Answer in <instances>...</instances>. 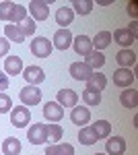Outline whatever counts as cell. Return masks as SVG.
Returning <instances> with one entry per match:
<instances>
[{"mask_svg": "<svg viewBox=\"0 0 138 155\" xmlns=\"http://www.w3.org/2000/svg\"><path fill=\"white\" fill-rule=\"evenodd\" d=\"M93 72L95 71H91L85 62H72V64H70V77H72L74 81H87Z\"/></svg>", "mask_w": 138, "mask_h": 155, "instance_id": "cell-12", "label": "cell"}, {"mask_svg": "<svg viewBox=\"0 0 138 155\" xmlns=\"http://www.w3.org/2000/svg\"><path fill=\"white\" fill-rule=\"evenodd\" d=\"M105 151H107V155H124V153H126V139H124V137L107 139V143H105Z\"/></svg>", "mask_w": 138, "mask_h": 155, "instance_id": "cell-13", "label": "cell"}, {"mask_svg": "<svg viewBox=\"0 0 138 155\" xmlns=\"http://www.w3.org/2000/svg\"><path fill=\"white\" fill-rule=\"evenodd\" d=\"M115 62L120 64V68H130V66L136 64V54L130 48H124V50H120V52L115 54Z\"/></svg>", "mask_w": 138, "mask_h": 155, "instance_id": "cell-16", "label": "cell"}, {"mask_svg": "<svg viewBox=\"0 0 138 155\" xmlns=\"http://www.w3.org/2000/svg\"><path fill=\"white\" fill-rule=\"evenodd\" d=\"M46 130H47V141H50V143H60V139L64 137L62 126H60V124H54V122L46 124Z\"/></svg>", "mask_w": 138, "mask_h": 155, "instance_id": "cell-25", "label": "cell"}, {"mask_svg": "<svg viewBox=\"0 0 138 155\" xmlns=\"http://www.w3.org/2000/svg\"><path fill=\"white\" fill-rule=\"evenodd\" d=\"M4 72L11 74V77H17L19 72H23V60H21V56H6V60H4Z\"/></svg>", "mask_w": 138, "mask_h": 155, "instance_id": "cell-19", "label": "cell"}, {"mask_svg": "<svg viewBox=\"0 0 138 155\" xmlns=\"http://www.w3.org/2000/svg\"><path fill=\"white\" fill-rule=\"evenodd\" d=\"M74 21V12L70 6H60L56 11V23L60 25V29H68V25Z\"/></svg>", "mask_w": 138, "mask_h": 155, "instance_id": "cell-18", "label": "cell"}, {"mask_svg": "<svg viewBox=\"0 0 138 155\" xmlns=\"http://www.w3.org/2000/svg\"><path fill=\"white\" fill-rule=\"evenodd\" d=\"M19 99L23 101V106H37L41 101V89H37L33 85H27V87L21 89Z\"/></svg>", "mask_w": 138, "mask_h": 155, "instance_id": "cell-5", "label": "cell"}, {"mask_svg": "<svg viewBox=\"0 0 138 155\" xmlns=\"http://www.w3.org/2000/svg\"><path fill=\"white\" fill-rule=\"evenodd\" d=\"M23 19H27V6H23V4H14V8H12V12H11V25L14 23V25H19Z\"/></svg>", "mask_w": 138, "mask_h": 155, "instance_id": "cell-30", "label": "cell"}, {"mask_svg": "<svg viewBox=\"0 0 138 155\" xmlns=\"http://www.w3.org/2000/svg\"><path fill=\"white\" fill-rule=\"evenodd\" d=\"M85 64H87L91 71H97V68H101L105 64V56L101 52H97V50H91V52L85 56Z\"/></svg>", "mask_w": 138, "mask_h": 155, "instance_id": "cell-20", "label": "cell"}, {"mask_svg": "<svg viewBox=\"0 0 138 155\" xmlns=\"http://www.w3.org/2000/svg\"><path fill=\"white\" fill-rule=\"evenodd\" d=\"M21 149H23V147H21V141L14 139V137H8V139L2 141V153L4 155H19Z\"/></svg>", "mask_w": 138, "mask_h": 155, "instance_id": "cell-23", "label": "cell"}, {"mask_svg": "<svg viewBox=\"0 0 138 155\" xmlns=\"http://www.w3.org/2000/svg\"><path fill=\"white\" fill-rule=\"evenodd\" d=\"M27 8L31 11L33 21H47V17H50V2L47 0H31Z\"/></svg>", "mask_w": 138, "mask_h": 155, "instance_id": "cell-2", "label": "cell"}, {"mask_svg": "<svg viewBox=\"0 0 138 155\" xmlns=\"http://www.w3.org/2000/svg\"><path fill=\"white\" fill-rule=\"evenodd\" d=\"M136 95H138L136 89H124L122 95H120L122 106H124V107H136Z\"/></svg>", "mask_w": 138, "mask_h": 155, "instance_id": "cell-27", "label": "cell"}, {"mask_svg": "<svg viewBox=\"0 0 138 155\" xmlns=\"http://www.w3.org/2000/svg\"><path fill=\"white\" fill-rule=\"evenodd\" d=\"M4 89H8V74L0 72V93H4Z\"/></svg>", "mask_w": 138, "mask_h": 155, "instance_id": "cell-37", "label": "cell"}, {"mask_svg": "<svg viewBox=\"0 0 138 155\" xmlns=\"http://www.w3.org/2000/svg\"><path fill=\"white\" fill-rule=\"evenodd\" d=\"M128 15H130L132 19H136V15H138V2H136V0L128 2Z\"/></svg>", "mask_w": 138, "mask_h": 155, "instance_id": "cell-36", "label": "cell"}, {"mask_svg": "<svg viewBox=\"0 0 138 155\" xmlns=\"http://www.w3.org/2000/svg\"><path fill=\"white\" fill-rule=\"evenodd\" d=\"M17 27H19V31L27 37V35H33V33H35V27H37V25H35V21L31 19V17H27V19H23Z\"/></svg>", "mask_w": 138, "mask_h": 155, "instance_id": "cell-31", "label": "cell"}, {"mask_svg": "<svg viewBox=\"0 0 138 155\" xmlns=\"http://www.w3.org/2000/svg\"><path fill=\"white\" fill-rule=\"evenodd\" d=\"M27 139L31 145H43L47 143V130L43 122H37V124H31V128L27 130Z\"/></svg>", "mask_w": 138, "mask_h": 155, "instance_id": "cell-4", "label": "cell"}, {"mask_svg": "<svg viewBox=\"0 0 138 155\" xmlns=\"http://www.w3.org/2000/svg\"><path fill=\"white\" fill-rule=\"evenodd\" d=\"M132 83H134V72L130 68H115L114 71V85L128 89Z\"/></svg>", "mask_w": 138, "mask_h": 155, "instance_id": "cell-10", "label": "cell"}, {"mask_svg": "<svg viewBox=\"0 0 138 155\" xmlns=\"http://www.w3.org/2000/svg\"><path fill=\"white\" fill-rule=\"evenodd\" d=\"M91 44H93V50L101 52V50H105L111 44V33H109V31H99V33L91 39Z\"/></svg>", "mask_w": 138, "mask_h": 155, "instance_id": "cell-22", "label": "cell"}, {"mask_svg": "<svg viewBox=\"0 0 138 155\" xmlns=\"http://www.w3.org/2000/svg\"><path fill=\"white\" fill-rule=\"evenodd\" d=\"M43 118H46L47 122L58 124L60 120L64 118V107L60 106L58 101H47L46 106H43Z\"/></svg>", "mask_w": 138, "mask_h": 155, "instance_id": "cell-6", "label": "cell"}, {"mask_svg": "<svg viewBox=\"0 0 138 155\" xmlns=\"http://www.w3.org/2000/svg\"><path fill=\"white\" fill-rule=\"evenodd\" d=\"M4 35H6V39H12L14 44H23L25 41V35L19 31V27L17 25H11V23L4 27Z\"/></svg>", "mask_w": 138, "mask_h": 155, "instance_id": "cell-28", "label": "cell"}, {"mask_svg": "<svg viewBox=\"0 0 138 155\" xmlns=\"http://www.w3.org/2000/svg\"><path fill=\"white\" fill-rule=\"evenodd\" d=\"M12 8H14V2H8V0L0 2V21H8Z\"/></svg>", "mask_w": 138, "mask_h": 155, "instance_id": "cell-33", "label": "cell"}, {"mask_svg": "<svg viewBox=\"0 0 138 155\" xmlns=\"http://www.w3.org/2000/svg\"><path fill=\"white\" fill-rule=\"evenodd\" d=\"M111 39H114L115 44H120V46H122V50H124V48H130V46L136 41V37L128 31V27H120V29H115L114 35H111Z\"/></svg>", "mask_w": 138, "mask_h": 155, "instance_id": "cell-11", "label": "cell"}, {"mask_svg": "<svg viewBox=\"0 0 138 155\" xmlns=\"http://www.w3.org/2000/svg\"><path fill=\"white\" fill-rule=\"evenodd\" d=\"M21 74L25 77L27 85H33V87L46 81V72H43V68H39V66H27V68H23Z\"/></svg>", "mask_w": 138, "mask_h": 155, "instance_id": "cell-8", "label": "cell"}, {"mask_svg": "<svg viewBox=\"0 0 138 155\" xmlns=\"http://www.w3.org/2000/svg\"><path fill=\"white\" fill-rule=\"evenodd\" d=\"M52 50H54V46L47 37H35L31 41V54L37 58H47L52 54Z\"/></svg>", "mask_w": 138, "mask_h": 155, "instance_id": "cell-3", "label": "cell"}, {"mask_svg": "<svg viewBox=\"0 0 138 155\" xmlns=\"http://www.w3.org/2000/svg\"><path fill=\"white\" fill-rule=\"evenodd\" d=\"M46 155H74V147L70 143H54L46 149Z\"/></svg>", "mask_w": 138, "mask_h": 155, "instance_id": "cell-21", "label": "cell"}, {"mask_svg": "<svg viewBox=\"0 0 138 155\" xmlns=\"http://www.w3.org/2000/svg\"><path fill=\"white\" fill-rule=\"evenodd\" d=\"M31 122V112L27 106H17L11 110V124L17 128H25Z\"/></svg>", "mask_w": 138, "mask_h": 155, "instance_id": "cell-1", "label": "cell"}, {"mask_svg": "<svg viewBox=\"0 0 138 155\" xmlns=\"http://www.w3.org/2000/svg\"><path fill=\"white\" fill-rule=\"evenodd\" d=\"M95 155H105V153H95Z\"/></svg>", "mask_w": 138, "mask_h": 155, "instance_id": "cell-39", "label": "cell"}, {"mask_svg": "<svg viewBox=\"0 0 138 155\" xmlns=\"http://www.w3.org/2000/svg\"><path fill=\"white\" fill-rule=\"evenodd\" d=\"M12 110V99L6 93H0V114H8Z\"/></svg>", "mask_w": 138, "mask_h": 155, "instance_id": "cell-34", "label": "cell"}, {"mask_svg": "<svg viewBox=\"0 0 138 155\" xmlns=\"http://www.w3.org/2000/svg\"><path fill=\"white\" fill-rule=\"evenodd\" d=\"M105 87H107V77H105L103 72H93L91 77L87 79V89H91V91L101 93Z\"/></svg>", "mask_w": 138, "mask_h": 155, "instance_id": "cell-17", "label": "cell"}, {"mask_svg": "<svg viewBox=\"0 0 138 155\" xmlns=\"http://www.w3.org/2000/svg\"><path fill=\"white\" fill-rule=\"evenodd\" d=\"M70 120L76 126H87V122H91V110L87 106H74L70 112Z\"/></svg>", "mask_w": 138, "mask_h": 155, "instance_id": "cell-7", "label": "cell"}, {"mask_svg": "<svg viewBox=\"0 0 138 155\" xmlns=\"http://www.w3.org/2000/svg\"><path fill=\"white\" fill-rule=\"evenodd\" d=\"M93 132H95V137H97V141L99 139H107L109 137V132H111V124L107 122V120H97V122H93Z\"/></svg>", "mask_w": 138, "mask_h": 155, "instance_id": "cell-24", "label": "cell"}, {"mask_svg": "<svg viewBox=\"0 0 138 155\" xmlns=\"http://www.w3.org/2000/svg\"><path fill=\"white\" fill-rule=\"evenodd\" d=\"M8 50H11V41H8V39H4V37H0V58H2V56H6V54H8Z\"/></svg>", "mask_w": 138, "mask_h": 155, "instance_id": "cell-35", "label": "cell"}, {"mask_svg": "<svg viewBox=\"0 0 138 155\" xmlns=\"http://www.w3.org/2000/svg\"><path fill=\"white\" fill-rule=\"evenodd\" d=\"M136 29H138V23H136V21H132V23L128 25V31H130L134 37H136Z\"/></svg>", "mask_w": 138, "mask_h": 155, "instance_id": "cell-38", "label": "cell"}, {"mask_svg": "<svg viewBox=\"0 0 138 155\" xmlns=\"http://www.w3.org/2000/svg\"><path fill=\"white\" fill-rule=\"evenodd\" d=\"M52 46L60 52H64V50H68L72 46V33H70L68 29H58L56 33H54V41H52Z\"/></svg>", "mask_w": 138, "mask_h": 155, "instance_id": "cell-9", "label": "cell"}, {"mask_svg": "<svg viewBox=\"0 0 138 155\" xmlns=\"http://www.w3.org/2000/svg\"><path fill=\"white\" fill-rule=\"evenodd\" d=\"M56 101L64 107H74L76 101H79V93L72 91V89H60L58 95H56Z\"/></svg>", "mask_w": 138, "mask_h": 155, "instance_id": "cell-14", "label": "cell"}, {"mask_svg": "<svg viewBox=\"0 0 138 155\" xmlns=\"http://www.w3.org/2000/svg\"><path fill=\"white\" fill-rule=\"evenodd\" d=\"M72 46H74V52H76L79 56H87V54L93 50V44H91V37L89 35L72 37Z\"/></svg>", "mask_w": 138, "mask_h": 155, "instance_id": "cell-15", "label": "cell"}, {"mask_svg": "<svg viewBox=\"0 0 138 155\" xmlns=\"http://www.w3.org/2000/svg\"><path fill=\"white\" fill-rule=\"evenodd\" d=\"M79 141L81 145H87V147H91V145L97 143V137H95V132H93L91 126H82L81 132H79Z\"/></svg>", "mask_w": 138, "mask_h": 155, "instance_id": "cell-26", "label": "cell"}, {"mask_svg": "<svg viewBox=\"0 0 138 155\" xmlns=\"http://www.w3.org/2000/svg\"><path fill=\"white\" fill-rule=\"evenodd\" d=\"M82 101H85L87 106H99V104H101V93L91 91V89H85V91H82Z\"/></svg>", "mask_w": 138, "mask_h": 155, "instance_id": "cell-32", "label": "cell"}, {"mask_svg": "<svg viewBox=\"0 0 138 155\" xmlns=\"http://www.w3.org/2000/svg\"><path fill=\"white\" fill-rule=\"evenodd\" d=\"M72 12L76 15H89L93 11V0H72Z\"/></svg>", "mask_w": 138, "mask_h": 155, "instance_id": "cell-29", "label": "cell"}]
</instances>
